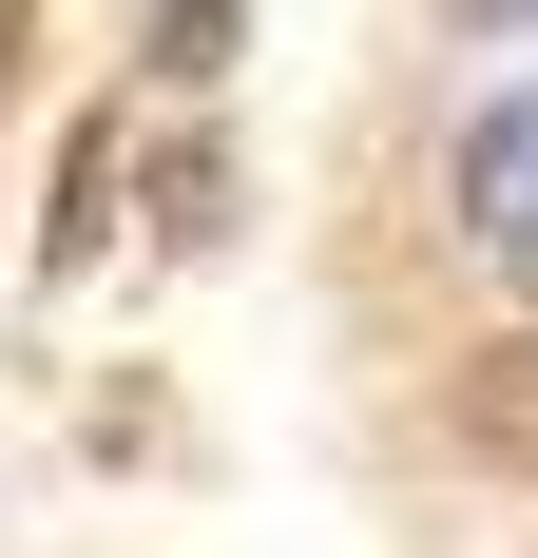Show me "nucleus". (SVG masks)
<instances>
[{
  "label": "nucleus",
  "mask_w": 538,
  "mask_h": 558,
  "mask_svg": "<svg viewBox=\"0 0 538 558\" xmlns=\"http://www.w3.org/2000/svg\"><path fill=\"white\" fill-rule=\"evenodd\" d=\"M442 424H462V462H500V482H538V328L462 347V386H442Z\"/></svg>",
  "instance_id": "f257e3e1"
},
{
  "label": "nucleus",
  "mask_w": 538,
  "mask_h": 558,
  "mask_svg": "<svg viewBox=\"0 0 538 558\" xmlns=\"http://www.w3.org/2000/svg\"><path fill=\"white\" fill-rule=\"evenodd\" d=\"M519 173H538V97H481L462 116V213H500Z\"/></svg>",
  "instance_id": "f03ea898"
},
{
  "label": "nucleus",
  "mask_w": 538,
  "mask_h": 558,
  "mask_svg": "<svg viewBox=\"0 0 538 558\" xmlns=\"http://www.w3.org/2000/svg\"><path fill=\"white\" fill-rule=\"evenodd\" d=\"M231 20H250V0H155V77H173V97L231 77Z\"/></svg>",
  "instance_id": "7ed1b4c3"
},
{
  "label": "nucleus",
  "mask_w": 538,
  "mask_h": 558,
  "mask_svg": "<svg viewBox=\"0 0 538 558\" xmlns=\"http://www.w3.org/2000/svg\"><path fill=\"white\" fill-rule=\"evenodd\" d=\"M481 251H500V289H538V173H519V193L481 213Z\"/></svg>",
  "instance_id": "20e7f679"
},
{
  "label": "nucleus",
  "mask_w": 538,
  "mask_h": 558,
  "mask_svg": "<svg viewBox=\"0 0 538 558\" xmlns=\"http://www.w3.org/2000/svg\"><path fill=\"white\" fill-rule=\"evenodd\" d=\"M462 20H538V0H462Z\"/></svg>",
  "instance_id": "39448f33"
},
{
  "label": "nucleus",
  "mask_w": 538,
  "mask_h": 558,
  "mask_svg": "<svg viewBox=\"0 0 538 558\" xmlns=\"http://www.w3.org/2000/svg\"><path fill=\"white\" fill-rule=\"evenodd\" d=\"M0 39H20V0H0Z\"/></svg>",
  "instance_id": "423d86ee"
}]
</instances>
